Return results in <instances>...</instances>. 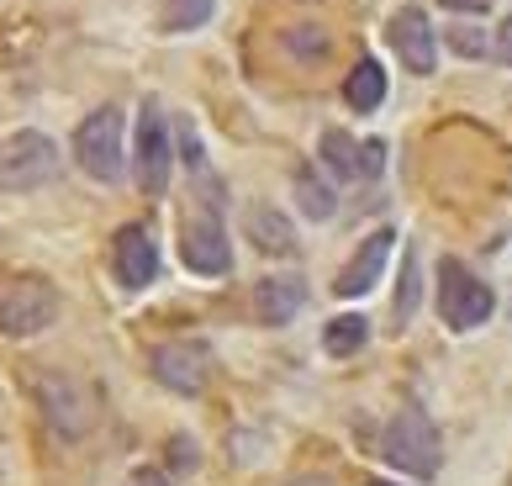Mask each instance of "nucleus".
<instances>
[{
    "instance_id": "f257e3e1",
    "label": "nucleus",
    "mask_w": 512,
    "mask_h": 486,
    "mask_svg": "<svg viewBox=\"0 0 512 486\" xmlns=\"http://www.w3.org/2000/svg\"><path fill=\"white\" fill-rule=\"evenodd\" d=\"M53 170H59V143L48 133H11L0 143V191L6 196H22V191H37L48 185Z\"/></svg>"
},
{
    "instance_id": "f03ea898",
    "label": "nucleus",
    "mask_w": 512,
    "mask_h": 486,
    "mask_svg": "<svg viewBox=\"0 0 512 486\" xmlns=\"http://www.w3.org/2000/svg\"><path fill=\"white\" fill-rule=\"evenodd\" d=\"M386 460L396 465V471H407V476H417V481H428L433 471H439V434H433V423H428V413L423 407H402V413L391 418V428H386Z\"/></svg>"
},
{
    "instance_id": "7ed1b4c3",
    "label": "nucleus",
    "mask_w": 512,
    "mask_h": 486,
    "mask_svg": "<svg viewBox=\"0 0 512 486\" xmlns=\"http://www.w3.org/2000/svg\"><path fill=\"white\" fill-rule=\"evenodd\" d=\"M59 317V291L43 275H16L11 286H0V333L11 339H32Z\"/></svg>"
},
{
    "instance_id": "20e7f679",
    "label": "nucleus",
    "mask_w": 512,
    "mask_h": 486,
    "mask_svg": "<svg viewBox=\"0 0 512 486\" xmlns=\"http://www.w3.org/2000/svg\"><path fill=\"white\" fill-rule=\"evenodd\" d=\"M74 159L90 180H122V111L117 106H101L90 111L74 133Z\"/></svg>"
},
{
    "instance_id": "39448f33",
    "label": "nucleus",
    "mask_w": 512,
    "mask_h": 486,
    "mask_svg": "<svg viewBox=\"0 0 512 486\" xmlns=\"http://www.w3.org/2000/svg\"><path fill=\"white\" fill-rule=\"evenodd\" d=\"M491 307H497V296H491L486 280H476L460 259H444L439 265V312H444V323L454 333H470L491 317Z\"/></svg>"
},
{
    "instance_id": "423d86ee",
    "label": "nucleus",
    "mask_w": 512,
    "mask_h": 486,
    "mask_svg": "<svg viewBox=\"0 0 512 486\" xmlns=\"http://www.w3.org/2000/svg\"><path fill=\"white\" fill-rule=\"evenodd\" d=\"M180 259L196 275H227L233 270V249H227V228L212 207H196L180 222Z\"/></svg>"
},
{
    "instance_id": "0eeeda50",
    "label": "nucleus",
    "mask_w": 512,
    "mask_h": 486,
    "mask_svg": "<svg viewBox=\"0 0 512 486\" xmlns=\"http://www.w3.org/2000/svg\"><path fill=\"white\" fill-rule=\"evenodd\" d=\"M169 159H175V138H169V122H164L159 101H148L138 111V148H132L143 191H164L169 185Z\"/></svg>"
},
{
    "instance_id": "6e6552de",
    "label": "nucleus",
    "mask_w": 512,
    "mask_h": 486,
    "mask_svg": "<svg viewBox=\"0 0 512 486\" xmlns=\"http://www.w3.org/2000/svg\"><path fill=\"white\" fill-rule=\"evenodd\" d=\"M154 376L180 391V397H196V391L206 386V376H212V354H206L201 339H175V344H159L154 349Z\"/></svg>"
},
{
    "instance_id": "1a4fd4ad",
    "label": "nucleus",
    "mask_w": 512,
    "mask_h": 486,
    "mask_svg": "<svg viewBox=\"0 0 512 486\" xmlns=\"http://www.w3.org/2000/svg\"><path fill=\"white\" fill-rule=\"evenodd\" d=\"M111 270H117V280L127 291H143V286H154V275H159V249H154V233L148 228H122L117 243H111Z\"/></svg>"
},
{
    "instance_id": "9d476101",
    "label": "nucleus",
    "mask_w": 512,
    "mask_h": 486,
    "mask_svg": "<svg viewBox=\"0 0 512 486\" xmlns=\"http://www.w3.org/2000/svg\"><path fill=\"white\" fill-rule=\"evenodd\" d=\"M391 48L402 53V64L417 69V74H428L433 64H439V43H433V22L417 6L407 11H396L391 16Z\"/></svg>"
},
{
    "instance_id": "9b49d317",
    "label": "nucleus",
    "mask_w": 512,
    "mask_h": 486,
    "mask_svg": "<svg viewBox=\"0 0 512 486\" xmlns=\"http://www.w3.org/2000/svg\"><path fill=\"white\" fill-rule=\"evenodd\" d=\"M391 243H396V233L391 228H381V233H370L365 243H359V254L349 259V270L338 275V296H365L375 280H381V270H386V259H391Z\"/></svg>"
},
{
    "instance_id": "f8f14e48",
    "label": "nucleus",
    "mask_w": 512,
    "mask_h": 486,
    "mask_svg": "<svg viewBox=\"0 0 512 486\" xmlns=\"http://www.w3.org/2000/svg\"><path fill=\"white\" fill-rule=\"evenodd\" d=\"M301 302H307V286H301L296 275H270L259 286V317L264 323H291V317L301 312Z\"/></svg>"
},
{
    "instance_id": "ddd939ff",
    "label": "nucleus",
    "mask_w": 512,
    "mask_h": 486,
    "mask_svg": "<svg viewBox=\"0 0 512 486\" xmlns=\"http://www.w3.org/2000/svg\"><path fill=\"white\" fill-rule=\"evenodd\" d=\"M322 159L338 180H370V164H365V143H354L344 133H322Z\"/></svg>"
},
{
    "instance_id": "4468645a",
    "label": "nucleus",
    "mask_w": 512,
    "mask_h": 486,
    "mask_svg": "<svg viewBox=\"0 0 512 486\" xmlns=\"http://www.w3.org/2000/svg\"><path fill=\"white\" fill-rule=\"evenodd\" d=\"M344 96H349L354 111H375V106L386 101V69L375 64V59H359L354 74H349V85H344Z\"/></svg>"
},
{
    "instance_id": "2eb2a0df",
    "label": "nucleus",
    "mask_w": 512,
    "mask_h": 486,
    "mask_svg": "<svg viewBox=\"0 0 512 486\" xmlns=\"http://www.w3.org/2000/svg\"><path fill=\"white\" fill-rule=\"evenodd\" d=\"M249 233H254V243L264 254H291V228H286V217L280 212H270V207H259L254 217H249Z\"/></svg>"
},
{
    "instance_id": "dca6fc26",
    "label": "nucleus",
    "mask_w": 512,
    "mask_h": 486,
    "mask_svg": "<svg viewBox=\"0 0 512 486\" xmlns=\"http://www.w3.org/2000/svg\"><path fill=\"white\" fill-rule=\"evenodd\" d=\"M365 339H370V323H365L359 312H349V317H333L328 333H322V344H328V354H354Z\"/></svg>"
},
{
    "instance_id": "f3484780",
    "label": "nucleus",
    "mask_w": 512,
    "mask_h": 486,
    "mask_svg": "<svg viewBox=\"0 0 512 486\" xmlns=\"http://www.w3.org/2000/svg\"><path fill=\"white\" fill-rule=\"evenodd\" d=\"M217 0H169L164 6V27L169 32H196L201 22H212Z\"/></svg>"
},
{
    "instance_id": "a211bd4d",
    "label": "nucleus",
    "mask_w": 512,
    "mask_h": 486,
    "mask_svg": "<svg viewBox=\"0 0 512 486\" xmlns=\"http://www.w3.org/2000/svg\"><path fill=\"white\" fill-rule=\"evenodd\" d=\"M417 291H423V270H417V254H407V259H402V286H396V328L412 323Z\"/></svg>"
},
{
    "instance_id": "6ab92c4d",
    "label": "nucleus",
    "mask_w": 512,
    "mask_h": 486,
    "mask_svg": "<svg viewBox=\"0 0 512 486\" xmlns=\"http://www.w3.org/2000/svg\"><path fill=\"white\" fill-rule=\"evenodd\" d=\"M296 201H301V212H307L312 222L333 217V191H328L317 175H296Z\"/></svg>"
},
{
    "instance_id": "aec40b11",
    "label": "nucleus",
    "mask_w": 512,
    "mask_h": 486,
    "mask_svg": "<svg viewBox=\"0 0 512 486\" xmlns=\"http://www.w3.org/2000/svg\"><path fill=\"white\" fill-rule=\"evenodd\" d=\"M449 43H454V53H465V59H481V53H486V32L481 27H454Z\"/></svg>"
},
{
    "instance_id": "412c9836",
    "label": "nucleus",
    "mask_w": 512,
    "mask_h": 486,
    "mask_svg": "<svg viewBox=\"0 0 512 486\" xmlns=\"http://www.w3.org/2000/svg\"><path fill=\"white\" fill-rule=\"evenodd\" d=\"M169 460H175L180 471H191V465H196V444L191 439H175V444H169Z\"/></svg>"
},
{
    "instance_id": "4be33fe9",
    "label": "nucleus",
    "mask_w": 512,
    "mask_h": 486,
    "mask_svg": "<svg viewBox=\"0 0 512 486\" xmlns=\"http://www.w3.org/2000/svg\"><path fill=\"white\" fill-rule=\"evenodd\" d=\"M365 164H370V180L381 175V164H386V143H381V138H370V143H365Z\"/></svg>"
},
{
    "instance_id": "5701e85b",
    "label": "nucleus",
    "mask_w": 512,
    "mask_h": 486,
    "mask_svg": "<svg viewBox=\"0 0 512 486\" xmlns=\"http://www.w3.org/2000/svg\"><path fill=\"white\" fill-rule=\"evenodd\" d=\"M497 59H502V64H512V16H507L502 32H497Z\"/></svg>"
},
{
    "instance_id": "b1692460",
    "label": "nucleus",
    "mask_w": 512,
    "mask_h": 486,
    "mask_svg": "<svg viewBox=\"0 0 512 486\" xmlns=\"http://www.w3.org/2000/svg\"><path fill=\"white\" fill-rule=\"evenodd\" d=\"M127 486H169V476H164V471H132Z\"/></svg>"
},
{
    "instance_id": "393cba45",
    "label": "nucleus",
    "mask_w": 512,
    "mask_h": 486,
    "mask_svg": "<svg viewBox=\"0 0 512 486\" xmlns=\"http://www.w3.org/2000/svg\"><path fill=\"white\" fill-rule=\"evenodd\" d=\"M449 6H460V11H481L486 0H449Z\"/></svg>"
},
{
    "instance_id": "a878e982",
    "label": "nucleus",
    "mask_w": 512,
    "mask_h": 486,
    "mask_svg": "<svg viewBox=\"0 0 512 486\" xmlns=\"http://www.w3.org/2000/svg\"><path fill=\"white\" fill-rule=\"evenodd\" d=\"M291 486H328V481H291Z\"/></svg>"
},
{
    "instance_id": "bb28decb",
    "label": "nucleus",
    "mask_w": 512,
    "mask_h": 486,
    "mask_svg": "<svg viewBox=\"0 0 512 486\" xmlns=\"http://www.w3.org/2000/svg\"><path fill=\"white\" fill-rule=\"evenodd\" d=\"M375 486H391V481H375Z\"/></svg>"
}]
</instances>
